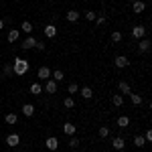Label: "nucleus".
I'll use <instances>...</instances> for the list:
<instances>
[{"label": "nucleus", "instance_id": "36", "mask_svg": "<svg viewBox=\"0 0 152 152\" xmlns=\"http://www.w3.org/2000/svg\"><path fill=\"white\" fill-rule=\"evenodd\" d=\"M95 23H97V24H104L105 23V16H97V18H95Z\"/></svg>", "mask_w": 152, "mask_h": 152}, {"label": "nucleus", "instance_id": "11", "mask_svg": "<svg viewBox=\"0 0 152 152\" xmlns=\"http://www.w3.org/2000/svg\"><path fill=\"white\" fill-rule=\"evenodd\" d=\"M138 51H140V53H148V51H150V41H148V39H140Z\"/></svg>", "mask_w": 152, "mask_h": 152}, {"label": "nucleus", "instance_id": "26", "mask_svg": "<svg viewBox=\"0 0 152 152\" xmlns=\"http://www.w3.org/2000/svg\"><path fill=\"white\" fill-rule=\"evenodd\" d=\"M63 105H65L67 110H71V107H75V99H73V97H65V99H63Z\"/></svg>", "mask_w": 152, "mask_h": 152}, {"label": "nucleus", "instance_id": "35", "mask_svg": "<svg viewBox=\"0 0 152 152\" xmlns=\"http://www.w3.org/2000/svg\"><path fill=\"white\" fill-rule=\"evenodd\" d=\"M144 140H146V142H150V140H152V132H150V130L144 134Z\"/></svg>", "mask_w": 152, "mask_h": 152}, {"label": "nucleus", "instance_id": "10", "mask_svg": "<svg viewBox=\"0 0 152 152\" xmlns=\"http://www.w3.org/2000/svg\"><path fill=\"white\" fill-rule=\"evenodd\" d=\"M132 10L136 12V14H140V12H144V10H146V4H144L142 0H136V2L132 4Z\"/></svg>", "mask_w": 152, "mask_h": 152}, {"label": "nucleus", "instance_id": "6", "mask_svg": "<svg viewBox=\"0 0 152 152\" xmlns=\"http://www.w3.org/2000/svg\"><path fill=\"white\" fill-rule=\"evenodd\" d=\"M45 146H47L49 150H57V148H59V138H55V136H49L47 140H45Z\"/></svg>", "mask_w": 152, "mask_h": 152}, {"label": "nucleus", "instance_id": "5", "mask_svg": "<svg viewBox=\"0 0 152 152\" xmlns=\"http://www.w3.org/2000/svg\"><path fill=\"white\" fill-rule=\"evenodd\" d=\"M45 94H49V95L57 94V81H53V79H47V81H45Z\"/></svg>", "mask_w": 152, "mask_h": 152}, {"label": "nucleus", "instance_id": "37", "mask_svg": "<svg viewBox=\"0 0 152 152\" xmlns=\"http://www.w3.org/2000/svg\"><path fill=\"white\" fill-rule=\"evenodd\" d=\"M2 28H4V20L0 18V31H2Z\"/></svg>", "mask_w": 152, "mask_h": 152}, {"label": "nucleus", "instance_id": "34", "mask_svg": "<svg viewBox=\"0 0 152 152\" xmlns=\"http://www.w3.org/2000/svg\"><path fill=\"white\" fill-rule=\"evenodd\" d=\"M37 49H39V51H45V43H43V41H41V43H39V41H37V45H35Z\"/></svg>", "mask_w": 152, "mask_h": 152}, {"label": "nucleus", "instance_id": "20", "mask_svg": "<svg viewBox=\"0 0 152 152\" xmlns=\"http://www.w3.org/2000/svg\"><path fill=\"white\" fill-rule=\"evenodd\" d=\"M31 94L33 95H41L43 94V85H41V83H33V85H31Z\"/></svg>", "mask_w": 152, "mask_h": 152}, {"label": "nucleus", "instance_id": "19", "mask_svg": "<svg viewBox=\"0 0 152 152\" xmlns=\"http://www.w3.org/2000/svg\"><path fill=\"white\" fill-rule=\"evenodd\" d=\"M20 31H23V33H26V35H31V33H33L35 28H33V24L28 23V20H24V23L20 24Z\"/></svg>", "mask_w": 152, "mask_h": 152}, {"label": "nucleus", "instance_id": "32", "mask_svg": "<svg viewBox=\"0 0 152 152\" xmlns=\"http://www.w3.org/2000/svg\"><path fill=\"white\" fill-rule=\"evenodd\" d=\"M2 71H4V75H12V65H10V63H6V65L2 67Z\"/></svg>", "mask_w": 152, "mask_h": 152}, {"label": "nucleus", "instance_id": "28", "mask_svg": "<svg viewBox=\"0 0 152 152\" xmlns=\"http://www.w3.org/2000/svg\"><path fill=\"white\" fill-rule=\"evenodd\" d=\"M97 134H99V138H107V136H110V128H107V126H102Z\"/></svg>", "mask_w": 152, "mask_h": 152}, {"label": "nucleus", "instance_id": "1", "mask_svg": "<svg viewBox=\"0 0 152 152\" xmlns=\"http://www.w3.org/2000/svg\"><path fill=\"white\" fill-rule=\"evenodd\" d=\"M28 61L26 59H20V57H16L14 59V63H12V73L14 75H26L28 73Z\"/></svg>", "mask_w": 152, "mask_h": 152}, {"label": "nucleus", "instance_id": "4", "mask_svg": "<svg viewBox=\"0 0 152 152\" xmlns=\"http://www.w3.org/2000/svg\"><path fill=\"white\" fill-rule=\"evenodd\" d=\"M43 33H45V37H47V39H53V37H57V26H55L53 23H49L47 26L43 28Z\"/></svg>", "mask_w": 152, "mask_h": 152}, {"label": "nucleus", "instance_id": "16", "mask_svg": "<svg viewBox=\"0 0 152 152\" xmlns=\"http://www.w3.org/2000/svg\"><path fill=\"white\" fill-rule=\"evenodd\" d=\"M23 114H24L26 118H31L33 114H35V105H33V104H24V105H23Z\"/></svg>", "mask_w": 152, "mask_h": 152}, {"label": "nucleus", "instance_id": "14", "mask_svg": "<svg viewBox=\"0 0 152 152\" xmlns=\"http://www.w3.org/2000/svg\"><path fill=\"white\" fill-rule=\"evenodd\" d=\"M63 132H65L67 136H75V124H71V122L63 124Z\"/></svg>", "mask_w": 152, "mask_h": 152}, {"label": "nucleus", "instance_id": "25", "mask_svg": "<svg viewBox=\"0 0 152 152\" xmlns=\"http://www.w3.org/2000/svg\"><path fill=\"white\" fill-rule=\"evenodd\" d=\"M130 99H132V104H134V105H140L142 104V95H138V94H130Z\"/></svg>", "mask_w": 152, "mask_h": 152}, {"label": "nucleus", "instance_id": "29", "mask_svg": "<svg viewBox=\"0 0 152 152\" xmlns=\"http://www.w3.org/2000/svg\"><path fill=\"white\" fill-rule=\"evenodd\" d=\"M85 18H87V20H89V23H94L95 18H97V14H95L94 10H87V12H85Z\"/></svg>", "mask_w": 152, "mask_h": 152}, {"label": "nucleus", "instance_id": "30", "mask_svg": "<svg viewBox=\"0 0 152 152\" xmlns=\"http://www.w3.org/2000/svg\"><path fill=\"white\" fill-rule=\"evenodd\" d=\"M67 91H69V94H77V91H79V85H77V83H69Z\"/></svg>", "mask_w": 152, "mask_h": 152}, {"label": "nucleus", "instance_id": "22", "mask_svg": "<svg viewBox=\"0 0 152 152\" xmlns=\"http://www.w3.org/2000/svg\"><path fill=\"white\" fill-rule=\"evenodd\" d=\"M120 91H122V94L126 95V94H132V89H130V83L128 81H120Z\"/></svg>", "mask_w": 152, "mask_h": 152}, {"label": "nucleus", "instance_id": "2", "mask_svg": "<svg viewBox=\"0 0 152 152\" xmlns=\"http://www.w3.org/2000/svg\"><path fill=\"white\" fill-rule=\"evenodd\" d=\"M37 77L41 79V81H47V79H51V69L49 67H39V71H37Z\"/></svg>", "mask_w": 152, "mask_h": 152}, {"label": "nucleus", "instance_id": "31", "mask_svg": "<svg viewBox=\"0 0 152 152\" xmlns=\"http://www.w3.org/2000/svg\"><path fill=\"white\" fill-rule=\"evenodd\" d=\"M112 41H114V43H120V41H122V33L114 31V33H112Z\"/></svg>", "mask_w": 152, "mask_h": 152}, {"label": "nucleus", "instance_id": "24", "mask_svg": "<svg viewBox=\"0 0 152 152\" xmlns=\"http://www.w3.org/2000/svg\"><path fill=\"white\" fill-rule=\"evenodd\" d=\"M112 104L116 105V107H120V105H124V97H122L120 94H116L114 97H112Z\"/></svg>", "mask_w": 152, "mask_h": 152}, {"label": "nucleus", "instance_id": "18", "mask_svg": "<svg viewBox=\"0 0 152 152\" xmlns=\"http://www.w3.org/2000/svg\"><path fill=\"white\" fill-rule=\"evenodd\" d=\"M118 126H120V128H128L130 126V118L128 116H120L118 118Z\"/></svg>", "mask_w": 152, "mask_h": 152}, {"label": "nucleus", "instance_id": "7", "mask_svg": "<svg viewBox=\"0 0 152 152\" xmlns=\"http://www.w3.org/2000/svg\"><path fill=\"white\" fill-rule=\"evenodd\" d=\"M114 65L122 69V67H128V65H130V61H128V57H124V55H118V57L114 59Z\"/></svg>", "mask_w": 152, "mask_h": 152}, {"label": "nucleus", "instance_id": "23", "mask_svg": "<svg viewBox=\"0 0 152 152\" xmlns=\"http://www.w3.org/2000/svg\"><path fill=\"white\" fill-rule=\"evenodd\" d=\"M4 120H6V124H16V122H18V116H16L14 112H10V114L4 116Z\"/></svg>", "mask_w": 152, "mask_h": 152}, {"label": "nucleus", "instance_id": "38", "mask_svg": "<svg viewBox=\"0 0 152 152\" xmlns=\"http://www.w3.org/2000/svg\"><path fill=\"white\" fill-rule=\"evenodd\" d=\"M14 2H20V0H14Z\"/></svg>", "mask_w": 152, "mask_h": 152}, {"label": "nucleus", "instance_id": "17", "mask_svg": "<svg viewBox=\"0 0 152 152\" xmlns=\"http://www.w3.org/2000/svg\"><path fill=\"white\" fill-rule=\"evenodd\" d=\"M18 35H20V31L18 28H10V33H8V43H14V41H18Z\"/></svg>", "mask_w": 152, "mask_h": 152}, {"label": "nucleus", "instance_id": "21", "mask_svg": "<svg viewBox=\"0 0 152 152\" xmlns=\"http://www.w3.org/2000/svg\"><path fill=\"white\" fill-rule=\"evenodd\" d=\"M79 94H81V97H85V99H91L94 91H91V87H81V89H79Z\"/></svg>", "mask_w": 152, "mask_h": 152}, {"label": "nucleus", "instance_id": "27", "mask_svg": "<svg viewBox=\"0 0 152 152\" xmlns=\"http://www.w3.org/2000/svg\"><path fill=\"white\" fill-rule=\"evenodd\" d=\"M146 144V140H144V136H134V146H138V148H142Z\"/></svg>", "mask_w": 152, "mask_h": 152}, {"label": "nucleus", "instance_id": "12", "mask_svg": "<svg viewBox=\"0 0 152 152\" xmlns=\"http://www.w3.org/2000/svg\"><path fill=\"white\" fill-rule=\"evenodd\" d=\"M79 16H81V14H79L77 10H69L67 14H65V18H67L69 23H77V20H79Z\"/></svg>", "mask_w": 152, "mask_h": 152}, {"label": "nucleus", "instance_id": "9", "mask_svg": "<svg viewBox=\"0 0 152 152\" xmlns=\"http://www.w3.org/2000/svg\"><path fill=\"white\" fill-rule=\"evenodd\" d=\"M6 144H8L10 148H14V146H18V144H20V136H18V134H10V136L6 138Z\"/></svg>", "mask_w": 152, "mask_h": 152}, {"label": "nucleus", "instance_id": "8", "mask_svg": "<svg viewBox=\"0 0 152 152\" xmlns=\"http://www.w3.org/2000/svg\"><path fill=\"white\" fill-rule=\"evenodd\" d=\"M35 45H37V39L33 35H26V39L23 41V45H20V47H23V49H33Z\"/></svg>", "mask_w": 152, "mask_h": 152}, {"label": "nucleus", "instance_id": "15", "mask_svg": "<svg viewBox=\"0 0 152 152\" xmlns=\"http://www.w3.org/2000/svg\"><path fill=\"white\" fill-rule=\"evenodd\" d=\"M51 79H53V81H63V79H65V75H63V71L61 69H57V71H51Z\"/></svg>", "mask_w": 152, "mask_h": 152}, {"label": "nucleus", "instance_id": "33", "mask_svg": "<svg viewBox=\"0 0 152 152\" xmlns=\"http://www.w3.org/2000/svg\"><path fill=\"white\" fill-rule=\"evenodd\" d=\"M69 146H71V148H77V146H79V140H77L75 136H71V140H69Z\"/></svg>", "mask_w": 152, "mask_h": 152}, {"label": "nucleus", "instance_id": "3", "mask_svg": "<svg viewBox=\"0 0 152 152\" xmlns=\"http://www.w3.org/2000/svg\"><path fill=\"white\" fill-rule=\"evenodd\" d=\"M132 37H134V39H138V41L144 39V37H146V28H144L142 24H136V26L132 28Z\"/></svg>", "mask_w": 152, "mask_h": 152}, {"label": "nucleus", "instance_id": "13", "mask_svg": "<svg viewBox=\"0 0 152 152\" xmlns=\"http://www.w3.org/2000/svg\"><path fill=\"white\" fill-rule=\"evenodd\" d=\"M112 146H114L116 150H124L126 142H124V138H120V136H118V138H114V140H112Z\"/></svg>", "mask_w": 152, "mask_h": 152}]
</instances>
